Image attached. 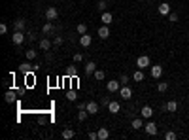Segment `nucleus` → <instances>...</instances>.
I'll list each match as a JSON object with an SVG mask.
<instances>
[{"mask_svg": "<svg viewBox=\"0 0 189 140\" xmlns=\"http://www.w3.org/2000/svg\"><path fill=\"white\" fill-rule=\"evenodd\" d=\"M42 32H44V34H51V32H53V23H51V21H47L45 25L42 27Z\"/></svg>", "mask_w": 189, "mask_h": 140, "instance_id": "nucleus-19", "label": "nucleus"}, {"mask_svg": "<svg viewBox=\"0 0 189 140\" xmlns=\"http://www.w3.org/2000/svg\"><path fill=\"white\" fill-rule=\"evenodd\" d=\"M19 72H21V74H30V72H32V64L23 63V64L19 66Z\"/></svg>", "mask_w": 189, "mask_h": 140, "instance_id": "nucleus-16", "label": "nucleus"}, {"mask_svg": "<svg viewBox=\"0 0 189 140\" xmlns=\"http://www.w3.org/2000/svg\"><path fill=\"white\" fill-rule=\"evenodd\" d=\"M132 129H134V131H138V129H144V121H142V118L132 119Z\"/></svg>", "mask_w": 189, "mask_h": 140, "instance_id": "nucleus-21", "label": "nucleus"}, {"mask_svg": "<svg viewBox=\"0 0 189 140\" xmlns=\"http://www.w3.org/2000/svg\"><path fill=\"white\" fill-rule=\"evenodd\" d=\"M8 32V25L6 23H0V34H6Z\"/></svg>", "mask_w": 189, "mask_h": 140, "instance_id": "nucleus-35", "label": "nucleus"}, {"mask_svg": "<svg viewBox=\"0 0 189 140\" xmlns=\"http://www.w3.org/2000/svg\"><path fill=\"white\" fill-rule=\"evenodd\" d=\"M157 12H159L161 15H168V13H170V4H167V2L159 4V6H157Z\"/></svg>", "mask_w": 189, "mask_h": 140, "instance_id": "nucleus-10", "label": "nucleus"}, {"mask_svg": "<svg viewBox=\"0 0 189 140\" xmlns=\"http://www.w3.org/2000/svg\"><path fill=\"white\" fill-rule=\"evenodd\" d=\"M167 89H168V83H167V82H159V83H157V91H159V93H164Z\"/></svg>", "mask_w": 189, "mask_h": 140, "instance_id": "nucleus-26", "label": "nucleus"}, {"mask_svg": "<svg viewBox=\"0 0 189 140\" xmlns=\"http://www.w3.org/2000/svg\"><path fill=\"white\" fill-rule=\"evenodd\" d=\"M25 36H27V34L23 32V30H15V32L12 34V42H13L15 45H21L23 42H25Z\"/></svg>", "mask_w": 189, "mask_h": 140, "instance_id": "nucleus-1", "label": "nucleus"}, {"mask_svg": "<svg viewBox=\"0 0 189 140\" xmlns=\"http://www.w3.org/2000/svg\"><path fill=\"white\" fill-rule=\"evenodd\" d=\"M144 131H146L150 136H155V134H157V125H155L153 121H148V123H144Z\"/></svg>", "mask_w": 189, "mask_h": 140, "instance_id": "nucleus-5", "label": "nucleus"}, {"mask_svg": "<svg viewBox=\"0 0 189 140\" xmlns=\"http://www.w3.org/2000/svg\"><path fill=\"white\" fill-rule=\"evenodd\" d=\"M66 99H68V100H76V99H78L76 91H68V93H66Z\"/></svg>", "mask_w": 189, "mask_h": 140, "instance_id": "nucleus-32", "label": "nucleus"}, {"mask_svg": "<svg viewBox=\"0 0 189 140\" xmlns=\"http://www.w3.org/2000/svg\"><path fill=\"white\" fill-rule=\"evenodd\" d=\"M81 61H83V55L81 53H76L74 55V63H81Z\"/></svg>", "mask_w": 189, "mask_h": 140, "instance_id": "nucleus-38", "label": "nucleus"}, {"mask_svg": "<svg viewBox=\"0 0 189 140\" xmlns=\"http://www.w3.org/2000/svg\"><path fill=\"white\" fill-rule=\"evenodd\" d=\"M13 29H15V30H25V19H23V17L15 19V21H13Z\"/></svg>", "mask_w": 189, "mask_h": 140, "instance_id": "nucleus-13", "label": "nucleus"}, {"mask_svg": "<svg viewBox=\"0 0 189 140\" xmlns=\"http://www.w3.org/2000/svg\"><path fill=\"white\" fill-rule=\"evenodd\" d=\"M164 138H167V140H176V133H167V134H164Z\"/></svg>", "mask_w": 189, "mask_h": 140, "instance_id": "nucleus-36", "label": "nucleus"}, {"mask_svg": "<svg viewBox=\"0 0 189 140\" xmlns=\"http://www.w3.org/2000/svg\"><path fill=\"white\" fill-rule=\"evenodd\" d=\"M57 15H59L57 8H47V10H45V19H47V21H55Z\"/></svg>", "mask_w": 189, "mask_h": 140, "instance_id": "nucleus-7", "label": "nucleus"}, {"mask_svg": "<svg viewBox=\"0 0 189 140\" xmlns=\"http://www.w3.org/2000/svg\"><path fill=\"white\" fill-rule=\"evenodd\" d=\"M25 53H27V59H34V57H36V51H34V49H27Z\"/></svg>", "mask_w": 189, "mask_h": 140, "instance_id": "nucleus-34", "label": "nucleus"}, {"mask_svg": "<svg viewBox=\"0 0 189 140\" xmlns=\"http://www.w3.org/2000/svg\"><path fill=\"white\" fill-rule=\"evenodd\" d=\"M85 108H87V112H89L91 115H94V114H99V110H100V106H99V102H94V100H91V102H87V104H85Z\"/></svg>", "mask_w": 189, "mask_h": 140, "instance_id": "nucleus-4", "label": "nucleus"}, {"mask_svg": "<svg viewBox=\"0 0 189 140\" xmlns=\"http://www.w3.org/2000/svg\"><path fill=\"white\" fill-rule=\"evenodd\" d=\"M94 70H97V63L94 61H89L85 64V74H94Z\"/></svg>", "mask_w": 189, "mask_h": 140, "instance_id": "nucleus-15", "label": "nucleus"}, {"mask_svg": "<svg viewBox=\"0 0 189 140\" xmlns=\"http://www.w3.org/2000/svg\"><path fill=\"white\" fill-rule=\"evenodd\" d=\"M112 21H113V15L108 12H102V25H110Z\"/></svg>", "mask_w": 189, "mask_h": 140, "instance_id": "nucleus-17", "label": "nucleus"}, {"mask_svg": "<svg viewBox=\"0 0 189 140\" xmlns=\"http://www.w3.org/2000/svg\"><path fill=\"white\" fill-rule=\"evenodd\" d=\"M87 114H89L87 108H80V112H78V119H80V121H85V119H87Z\"/></svg>", "mask_w": 189, "mask_h": 140, "instance_id": "nucleus-24", "label": "nucleus"}, {"mask_svg": "<svg viewBox=\"0 0 189 140\" xmlns=\"http://www.w3.org/2000/svg\"><path fill=\"white\" fill-rule=\"evenodd\" d=\"M106 78V74H104V70H94V80H99V82H102Z\"/></svg>", "mask_w": 189, "mask_h": 140, "instance_id": "nucleus-27", "label": "nucleus"}, {"mask_svg": "<svg viewBox=\"0 0 189 140\" xmlns=\"http://www.w3.org/2000/svg\"><path fill=\"white\" fill-rule=\"evenodd\" d=\"M106 89L110 91V93H117L121 89V82H117V80H112V82H108L106 83Z\"/></svg>", "mask_w": 189, "mask_h": 140, "instance_id": "nucleus-3", "label": "nucleus"}, {"mask_svg": "<svg viewBox=\"0 0 189 140\" xmlns=\"http://www.w3.org/2000/svg\"><path fill=\"white\" fill-rule=\"evenodd\" d=\"M140 114H142V118H144V119H150L151 115H153V108L151 106H144V108L140 110Z\"/></svg>", "mask_w": 189, "mask_h": 140, "instance_id": "nucleus-11", "label": "nucleus"}, {"mask_svg": "<svg viewBox=\"0 0 189 140\" xmlns=\"http://www.w3.org/2000/svg\"><path fill=\"white\" fill-rule=\"evenodd\" d=\"M99 36H100V40H106V38L110 36V29H108V25H102V27L99 29Z\"/></svg>", "mask_w": 189, "mask_h": 140, "instance_id": "nucleus-14", "label": "nucleus"}, {"mask_svg": "<svg viewBox=\"0 0 189 140\" xmlns=\"http://www.w3.org/2000/svg\"><path fill=\"white\" fill-rule=\"evenodd\" d=\"M40 48H42L44 51H47V49L51 48V42L47 40V38H42V40H40Z\"/></svg>", "mask_w": 189, "mask_h": 140, "instance_id": "nucleus-23", "label": "nucleus"}, {"mask_svg": "<svg viewBox=\"0 0 189 140\" xmlns=\"http://www.w3.org/2000/svg\"><path fill=\"white\" fill-rule=\"evenodd\" d=\"M132 80L134 82H144V72H142V68H138L136 72H132Z\"/></svg>", "mask_w": 189, "mask_h": 140, "instance_id": "nucleus-18", "label": "nucleus"}, {"mask_svg": "<svg viewBox=\"0 0 189 140\" xmlns=\"http://www.w3.org/2000/svg\"><path fill=\"white\" fill-rule=\"evenodd\" d=\"M89 140H99V133H89Z\"/></svg>", "mask_w": 189, "mask_h": 140, "instance_id": "nucleus-39", "label": "nucleus"}, {"mask_svg": "<svg viewBox=\"0 0 189 140\" xmlns=\"http://www.w3.org/2000/svg\"><path fill=\"white\" fill-rule=\"evenodd\" d=\"M91 42H93V38L89 36V32L81 34V38H80V44L83 45V48H89V45H91Z\"/></svg>", "mask_w": 189, "mask_h": 140, "instance_id": "nucleus-12", "label": "nucleus"}, {"mask_svg": "<svg viewBox=\"0 0 189 140\" xmlns=\"http://www.w3.org/2000/svg\"><path fill=\"white\" fill-rule=\"evenodd\" d=\"M108 110H110V114H119V112H121V104L117 102V100H112V102L108 104Z\"/></svg>", "mask_w": 189, "mask_h": 140, "instance_id": "nucleus-9", "label": "nucleus"}, {"mask_svg": "<svg viewBox=\"0 0 189 140\" xmlns=\"http://www.w3.org/2000/svg\"><path fill=\"white\" fill-rule=\"evenodd\" d=\"M76 30H78V34H85V32H87V25H83V23H80V25L76 27Z\"/></svg>", "mask_w": 189, "mask_h": 140, "instance_id": "nucleus-29", "label": "nucleus"}, {"mask_svg": "<svg viewBox=\"0 0 189 140\" xmlns=\"http://www.w3.org/2000/svg\"><path fill=\"white\" fill-rule=\"evenodd\" d=\"M108 136H110L108 129H106V127H100V129H99V140H106Z\"/></svg>", "mask_w": 189, "mask_h": 140, "instance_id": "nucleus-22", "label": "nucleus"}, {"mask_svg": "<svg viewBox=\"0 0 189 140\" xmlns=\"http://www.w3.org/2000/svg\"><path fill=\"white\" fill-rule=\"evenodd\" d=\"M66 74H68V76H72V78H74V76H76V74H78V70H76V66H68V68H66Z\"/></svg>", "mask_w": 189, "mask_h": 140, "instance_id": "nucleus-30", "label": "nucleus"}, {"mask_svg": "<svg viewBox=\"0 0 189 140\" xmlns=\"http://www.w3.org/2000/svg\"><path fill=\"white\" fill-rule=\"evenodd\" d=\"M129 80H131V78H129V76H127V74H123V76H121V78H119V82H121V83H123V85H127V83H129Z\"/></svg>", "mask_w": 189, "mask_h": 140, "instance_id": "nucleus-37", "label": "nucleus"}, {"mask_svg": "<svg viewBox=\"0 0 189 140\" xmlns=\"http://www.w3.org/2000/svg\"><path fill=\"white\" fill-rule=\"evenodd\" d=\"M161 76H163V66H161V64H153V66H151V78L157 80V78H161Z\"/></svg>", "mask_w": 189, "mask_h": 140, "instance_id": "nucleus-8", "label": "nucleus"}, {"mask_svg": "<svg viewBox=\"0 0 189 140\" xmlns=\"http://www.w3.org/2000/svg\"><path fill=\"white\" fill-rule=\"evenodd\" d=\"M176 110H178V102H176V100L167 102V112H176Z\"/></svg>", "mask_w": 189, "mask_h": 140, "instance_id": "nucleus-25", "label": "nucleus"}, {"mask_svg": "<svg viewBox=\"0 0 189 140\" xmlns=\"http://www.w3.org/2000/svg\"><path fill=\"white\" fill-rule=\"evenodd\" d=\"M53 44H55V45H61V44H62V38H61V36H55Z\"/></svg>", "mask_w": 189, "mask_h": 140, "instance_id": "nucleus-40", "label": "nucleus"}, {"mask_svg": "<svg viewBox=\"0 0 189 140\" xmlns=\"http://www.w3.org/2000/svg\"><path fill=\"white\" fill-rule=\"evenodd\" d=\"M150 64H151V61H150V57H148V55H140V57L136 59V66H138V68H142V70L148 68Z\"/></svg>", "mask_w": 189, "mask_h": 140, "instance_id": "nucleus-2", "label": "nucleus"}, {"mask_svg": "<svg viewBox=\"0 0 189 140\" xmlns=\"http://www.w3.org/2000/svg\"><path fill=\"white\" fill-rule=\"evenodd\" d=\"M15 100V93L13 91H8L6 93V102H13Z\"/></svg>", "mask_w": 189, "mask_h": 140, "instance_id": "nucleus-31", "label": "nucleus"}, {"mask_svg": "<svg viewBox=\"0 0 189 140\" xmlns=\"http://www.w3.org/2000/svg\"><path fill=\"white\" fill-rule=\"evenodd\" d=\"M119 97H121L123 100H129V99L132 97V91H131V87H127V85H123V87L119 89Z\"/></svg>", "mask_w": 189, "mask_h": 140, "instance_id": "nucleus-6", "label": "nucleus"}, {"mask_svg": "<svg viewBox=\"0 0 189 140\" xmlns=\"http://www.w3.org/2000/svg\"><path fill=\"white\" fill-rule=\"evenodd\" d=\"M97 8H99V12L102 13V12H106V8H108V4H106V0H100V2L97 4Z\"/></svg>", "mask_w": 189, "mask_h": 140, "instance_id": "nucleus-28", "label": "nucleus"}, {"mask_svg": "<svg viewBox=\"0 0 189 140\" xmlns=\"http://www.w3.org/2000/svg\"><path fill=\"white\" fill-rule=\"evenodd\" d=\"M168 21H170V23H176V21H178V13L170 12V13H168Z\"/></svg>", "mask_w": 189, "mask_h": 140, "instance_id": "nucleus-33", "label": "nucleus"}, {"mask_svg": "<svg viewBox=\"0 0 189 140\" xmlns=\"http://www.w3.org/2000/svg\"><path fill=\"white\" fill-rule=\"evenodd\" d=\"M74 136H76L74 129H64V131H62V138H64V140H70V138H74Z\"/></svg>", "mask_w": 189, "mask_h": 140, "instance_id": "nucleus-20", "label": "nucleus"}]
</instances>
